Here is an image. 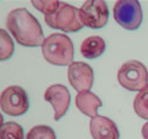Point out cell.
<instances>
[{
    "label": "cell",
    "instance_id": "cell-1",
    "mask_svg": "<svg viewBox=\"0 0 148 139\" xmlns=\"http://www.w3.org/2000/svg\"><path fill=\"white\" fill-rule=\"evenodd\" d=\"M6 28L21 46L39 47L45 40L40 22L24 7L14 9L7 15Z\"/></svg>",
    "mask_w": 148,
    "mask_h": 139
},
{
    "label": "cell",
    "instance_id": "cell-2",
    "mask_svg": "<svg viewBox=\"0 0 148 139\" xmlns=\"http://www.w3.org/2000/svg\"><path fill=\"white\" fill-rule=\"evenodd\" d=\"M41 50L43 58L49 64L58 67L70 65L75 55L72 40L68 35L60 33H53L45 38Z\"/></svg>",
    "mask_w": 148,
    "mask_h": 139
},
{
    "label": "cell",
    "instance_id": "cell-3",
    "mask_svg": "<svg viewBox=\"0 0 148 139\" xmlns=\"http://www.w3.org/2000/svg\"><path fill=\"white\" fill-rule=\"evenodd\" d=\"M117 80L128 91H142L148 86V70L140 61H128L119 68Z\"/></svg>",
    "mask_w": 148,
    "mask_h": 139
},
{
    "label": "cell",
    "instance_id": "cell-4",
    "mask_svg": "<svg viewBox=\"0 0 148 139\" xmlns=\"http://www.w3.org/2000/svg\"><path fill=\"white\" fill-rule=\"evenodd\" d=\"M45 22L49 28L60 29L65 33H76L84 27L79 19L76 7L62 1L53 13L45 16Z\"/></svg>",
    "mask_w": 148,
    "mask_h": 139
},
{
    "label": "cell",
    "instance_id": "cell-5",
    "mask_svg": "<svg viewBox=\"0 0 148 139\" xmlns=\"http://www.w3.org/2000/svg\"><path fill=\"white\" fill-rule=\"evenodd\" d=\"M114 21L127 30H136L141 26L143 13L137 0H119L113 7Z\"/></svg>",
    "mask_w": 148,
    "mask_h": 139
},
{
    "label": "cell",
    "instance_id": "cell-6",
    "mask_svg": "<svg viewBox=\"0 0 148 139\" xmlns=\"http://www.w3.org/2000/svg\"><path fill=\"white\" fill-rule=\"evenodd\" d=\"M0 108L4 114L22 116L29 110V97L21 86H9L0 94Z\"/></svg>",
    "mask_w": 148,
    "mask_h": 139
},
{
    "label": "cell",
    "instance_id": "cell-7",
    "mask_svg": "<svg viewBox=\"0 0 148 139\" xmlns=\"http://www.w3.org/2000/svg\"><path fill=\"white\" fill-rule=\"evenodd\" d=\"M82 24L90 29H101L108 22V7L102 0H89L78 9Z\"/></svg>",
    "mask_w": 148,
    "mask_h": 139
},
{
    "label": "cell",
    "instance_id": "cell-8",
    "mask_svg": "<svg viewBox=\"0 0 148 139\" xmlns=\"http://www.w3.org/2000/svg\"><path fill=\"white\" fill-rule=\"evenodd\" d=\"M68 79L73 90L78 93L88 92L94 84V71L84 62H72L68 68Z\"/></svg>",
    "mask_w": 148,
    "mask_h": 139
},
{
    "label": "cell",
    "instance_id": "cell-9",
    "mask_svg": "<svg viewBox=\"0 0 148 139\" xmlns=\"http://www.w3.org/2000/svg\"><path fill=\"white\" fill-rule=\"evenodd\" d=\"M43 98L54 109V120H60L68 113L71 103V96L68 87L62 84H56L49 86L45 91Z\"/></svg>",
    "mask_w": 148,
    "mask_h": 139
},
{
    "label": "cell",
    "instance_id": "cell-10",
    "mask_svg": "<svg viewBox=\"0 0 148 139\" xmlns=\"http://www.w3.org/2000/svg\"><path fill=\"white\" fill-rule=\"evenodd\" d=\"M89 131L93 139H119L116 122L102 115H97L90 120Z\"/></svg>",
    "mask_w": 148,
    "mask_h": 139
},
{
    "label": "cell",
    "instance_id": "cell-11",
    "mask_svg": "<svg viewBox=\"0 0 148 139\" xmlns=\"http://www.w3.org/2000/svg\"><path fill=\"white\" fill-rule=\"evenodd\" d=\"M76 108L86 116L89 118H95L98 115V110L101 108L102 102L95 93L88 91V92H81L76 96Z\"/></svg>",
    "mask_w": 148,
    "mask_h": 139
},
{
    "label": "cell",
    "instance_id": "cell-12",
    "mask_svg": "<svg viewBox=\"0 0 148 139\" xmlns=\"http://www.w3.org/2000/svg\"><path fill=\"white\" fill-rule=\"evenodd\" d=\"M81 55L87 59H95L100 57L106 50V42L99 35L86 38L81 44Z\"/></svg>",
    "mask_w": 148,
    "mask_h": 139
},
{
    "label": "cell",
    "instance_id": "cell-13",
    "mask_svg": "<svg viewBox=\"0 0 148 139\" xmlns=\"http://www.w3.org/2000/svg\"><path fill=\"white\" fill-rule=\"evenodd\" d=\"M14 53V44L9 32L0 28V61H7Z\"/></svg>",
    "mask_w": 148,
    "mask_h": 139
},
{
    "label": "cell",
    "instance_id": "cell-14",
    "mask_svg": "<svg viewBox=\"0 0 148 139\" xmlns=\"http://www.w3.org/2000/svg\"><path fill=\"white\" fill-rule=\"evenodd\" d=\"M0 139H24L23 127L17 122H5L0 127Z\"/></svg>",
    "mask_w": 148,
    "mask_h": 139
},
{
    "label": "cell",
    "instance_id": "cell-15",
    "mask_svg": "<svg viewBox=\"0 0 148 139\" xmlns=\"http://www.w3.org/2000/svg\"><path fill=\"white\" fill-rule=\"evenodd\" d=\"M134 110L141 119L148 120V86L137 93L134 99Z\"/></svg>",
    "mask_w": 148,
    "mask_h": 139
},
{
    "label": "cell",
    "instance_id": "cell-16",
    "mask_svg": "<svg viewBox=\"0 0 148 139\" xmlns=\"http://www.w3.org/2000/svg\"><path fill=\"white\" fill-rule=\"evenodd\" d=\"M25 139H57L54 131L49 126L38 125L29 129Z\"/></svg>",
    "mask_w": 148,
    "mask_h": 139
},
{
    "label": "cell",
    "instance_id": "cell-17",
    "mask_svg": "<svg viewBox=\"0 0 148 139\" xmlns=\"http://www.w3.org/2000/svg\"><path fill=\"white\" fill-rule=\"evenodd\" d=\"M32 4L36 10L42 12L45 16H48L58 9L59 5H60V1H56V0H52V1H33Z\"/></svg>",
    "mask_w": 148,
    "mask_h": 139
},
{
    "label": "cell",
    "instance_id": "cell-18",
    "mask_svg": "<svg viewBox=\"0 0 148 139\" xmlns=\"http://www.w3.org/2000/svg\"><path fill=\"white\" fill-rule=\"evenodd\" d=\"M141 133H142V137L143 139H148V121L142 126V129H141Z\"/></svg>",
    "mask_w": 148,
    "mask_h": 139
},
{
    "label": "cell",
    "instance_id": "cell-19",
    "mask_svg": "<svg viewBox=\"0 0 148 139\" xmlns=\"http://www.w3.org/2000/svg\"><path fill=\"white\" fill-rule=\"evenodd\" d=\"M3 125H4V116L0 114V127H1Z\"/></svg>",
    "mask_w": 148,
    "mask_h": 139
}]
</instances>
